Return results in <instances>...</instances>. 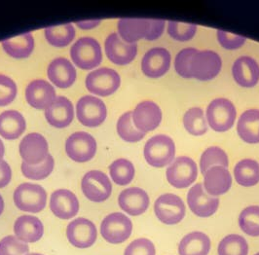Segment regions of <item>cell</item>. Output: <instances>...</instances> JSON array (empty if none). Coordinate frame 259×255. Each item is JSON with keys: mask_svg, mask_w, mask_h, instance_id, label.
<instances>
[{"mask_svg": "<svg viewBox=\"0 0 259 255\" xmlns=\"http://www.w3.org/2000/svg\"><path fill=\"white\" fill-rule=\"evenodd\" d=\"M219 255H247L248 244L240 235H228L219 244Z\"/></svg>", "mask_w": 259, "mask_h": 255, "instance_id": "74e56055", "label": "cell"}, {"mask_svg": "<svg viewBox=\"0 0 259 255\" xmlns=\"http://www.w3.org/2000/svg\"><path fill=\"white\" fill-rule=\"evenodd\" d=\"M124 255H156L155 245L148 239H138L126 247Z\"/></svg>", "mask_w": 259, "mask_h": 255, "instance_id": "bcb514c9", "label": "cell"}, {"mask_svg": "<svg viewBox=\"0 0 259 255\" xmlns=\"http://www.w3.org/2000/svg\"><path fill=\"white\" fill-rule=\"evenodd\" d=\"M66 237L69 243L73 246L77 248H88L97 241L98 230L93 221L79 217L67 225Z\"/></svg>", "mask_w": 259, "mask_h": 255, "instance_id": "4fadbf2b", "label": "cell"}, {"mask_svg": "<svg viewBox=\"0 0 259 255\" xmlns=\"http://www.w3.org/2000/svg\"><path fill=\"white\" fill-rule=\"evenodd\" d=\"M17 96V85L13 79L0 74V106H5L13 102Z\"/></svg>", "mask_w": 259, "mask_h": 255, "instance_id": "ee69618b", "label": "cell"}, {"mask_svg": "<svg viewBox=\"0 0 259 255\" xmlns=\"http://www.w3.org/2000/svg\"><path fill=\"white\" fill-rule=\"evenodd\" d=\"M12 179V171L7 162H0V189L6 187Z\"/></svg>", "mask_w": 259, "mask_h": 255, "instance_id": "c3c4849f", "label": "cell"}, {"mask_svg": "<svg viewBox=\"0 0 259 255\" xmlns=\"http://www.w3.org/2000/svg\"><path fill=\"white\" fill-rule=\"evenodd\" d=\"M171 57L163 47H155L146 52L142 60V71L145 76L157 79L164 76L170 67Z\"/></svg>", "mask_w": 259, "mask_h": 255, "instance_id": "2e32d148", "label": "cell"}, {"mask_svg": "<svg viewBox=\"0 0 259 255\" xmlns=\"http://www.w3.org/2000/svg\"><path fill=\"white\" fill-rule=\"evenodd\" d=\"M237 132L241 140L249 144L259 143V110L248 109L240 116Z\"/></svg>", "mask_w": 259, "mask_h": 255, "instance_id": "f1b7e54d", "label": "cell"}, {"mask_svg": "<svg viewBox=\"0 0 259 255\" xmlns=\"http://www.w3.org/2000/svg\"><path fill=\"white\" fill-rule=\"evenodd\" d=\"M19 149L24 162L29 165H38L49 155L48 142L37 133L26 135L21 141Z\"/></svg>", "mask_w": 259, "mask_h": 255, "instance_id": "e0dca14e", "label": "cell"}, {"mask_svg": "<svg viewBox=\"0 0 259 255\" xmlns=\"http://www.w3.org/2000/svg\"><path fill=\"white\" fill-rule=\"evenodd\" d=\"M118 204L122 210L132 217L144 214L150 204L147 193L139 187H131L120 193Z\"/></svg>", "mask_w": 259, "mask_h": 255, "instance_id": "44dd1931", "label": "cell"}, {"mask_svg": "<svg viewBox=\"0 0 259 255\" xmlns=\"http://www.w3.org/2000/svg\"><path fill=\"white\" fill-rule=\"evenodd\" d=\"M28 251V244L16 236H6L0 241V255H26Z\"/></svg>", "mask_w": 259, "mask_h": 255, "instance_id": "7bdbcfd3", "label": "cell"}, {"mask_svg": "<svg viewBox=\"0 0 259 255\" xmlns=\"http://www.w3.org/2000/svg\"><path fill=\"white\" fill-rule=\"evenodd\" d=\"M237 110L227 99H215L208 104L206 112L207 125L219 133L227 132L233 127Z\"/></svg>", "mask_w": 259, "mask_h": 255, "instance_id": "277c9868", "label": "cell"}, {"mask_svg": "<svg viewBox=\"0 0 259 255\" xmlns=\"http://www.w3.org/2000/svg\"><path fill=\"white\" fill-rule=\"evenodd\" d=\"M121 78L116 70L108 67L98 68L86 77V87L93 95L108 97L116 92Z\"/></svg>", "mask_w": 259, "mask_h": 255, "instance_id": "8992f818", "label": "cell"}, {"mask_svg": "<svg viewBox=\"0 0 259 255\" xmlns=\"http://www.w3.org/2000/svg\"><path fill=\"white\" fill-rule=\"evenodd\" d=\"M45 38L55 47L63 48L75 37V28L72 24H64L59 26H49L44 30Z\"/></svg>", "mask_w": 259, "mask_h": 255, "instance_id": "d6a6232c", "label": "cell"}, {"mask_svg": "<svg viewBox=\"0 0 259 255\" xmlns=\"http://www.w3.org/2000/svg\"><path fill=\"white\" fill-rule=\"evenodd\" d=\"M26 99L33 108L47 109L57 99L56 90L48 81L35 79L26 87Z\"/></svg>", "mask_w": 259, "mask_h": 255, "instance_id": "d6986e66", "label": "cell"}, {"mask_svg": "<svg viewBox=\"0 0 259 255\" xmlns=\"http://www.w3.org/2000/svg\"><path fill=\"white\" fill-rule=\"evenodd\" d=\"M198 53L196 48H185L179 52L175 59V69L180 76L191 79L190 64L195 55Z\"/></svg>", "mask_w": 259, "mask_h": 255, "instance_id": "b9f144b4", "label": "cell"}, {"mask_svg": "<svg viewBox=\"0 0 259 255\" xmlns=\"http://www.w3.org/2000/svg\"><path fill=\"white\" fill-rule=\"evenodd\" d=\"M210 250V240L202 232H192L183 237L179 245L180 255H207Z\"/></svg>", "mask_w": 259, "mask_h": 255, "instance_id": "4dcf8cb0", "label": "cell"}, {"mask_svg": "<svg viewBox=\"0 0 259 255\" xmlns=\"http://www.w3.org/2000/svg\"><path fill=\"white\" fill-rule=\"evenodd\" d=\"M133 232V223L129 217L121 212H113L104 218L101 224V235L112 244L126 242Z\"/></svg>", "mask_w": 259, "mask_h": 255, "instance_id": "5b68a950", "label": "cell"}, {"mask_svg": "<svg viewBox=\"0 0 259 255\" xmlns=\"http://www.w3.org/2000/svg\"><path fill=\"white\" fill-rule=\"evenodd\" d=\"M55 161L52 155H48L47 158L38 165H29L23 162L21 169L26 179L31 180H42L48 178L54 169Z\"/></svg>", "mask_w": 259, "mask_h": 255, "instance_id": "ab89813d", "label": "cell"}, {"mask_svg": "<svg viewBox=\"0 0 259 255\" xmlns=\"http://www.w3.org/2000/svg\"><path fill=\"white\" fill-rule=\"evenodd\" d=\"M183 126L192 136L200 137L207 132V118L200 107H192L188 109L183 116Z\"/></svg>", "mask_w": 259, "mask_h": 255, "instance_id": "836d02e7", "label": "cell"}, {"mask_svg": "<svg viewBox=\"0 0 259 255\" xmlns=\"http://www.w3.org/2000/svg\"><path fill=\"white\" fill-rule=\"evenodd\" d=\"M47 75L56 87L66 89L73 85L77 72L74 65L67 59L57 58L49 64Z\"/></svg>", "mask_w": 259, "mask_h": 255, "instance_id": "603a6c76", "label": "cell"}, {"mask_svg": "<svg viewBox=\"0 0 259 255\" xmlns=\"http://www.w3.org/2000/svg\"><path fill=\"white\" fill-rule=\"evenodd\" d=\"M65 151L71 160L77 163H85L95 157L97 142L90 134L77 132L66 140Z\"/></svg>", "mask_w": 259, "mask_h": 255, "instance_id": "7c38bea8", "label": "cell"}, {"mask_svg": "<svg viewBox=\"0 0 259 255\" xmlns=\"http://www.w3.org/2000/svg\"><path fill=\"white\" fill-rule=\"evenodd\" d=\"M166 176L172 187L178 189L187 188L198 178V167L191 158L179 157L168 166Z\"/></svg>", "mask_w": 259, "mask_h": 255, "instance_id": "ba28073f", "label": "cell"}, {"mask_svg": "<svg viewBox=\"0 0 259 255\" xmlns=\"http://www.w3.org/2000/svg\"><path fill=\"white\" fill-rule=\"evenodd\" d=\"M189 208L199 217H209L214 215L220 205V199L208 195L202 183H197L187 194Z\"/></svg>", "mask_w": 259, "mask_h": 255, "instance_id": "9a60e30c", "label": "cell"}, {"mask_svg": "<svg viewBox=\"0 0 259 255\" xmlns=\"http://www.w3.org/2000/svg\"><path fill=\"white\" fill-rule=\"evenodd\" d=\"M81 188L85 197L94 203H103L112 193L110 179L100 171H91L87 173L82 179Z\"/></svg>", "mask_w": 259, "mask_h": 255, "instance_id": "30bf717a", "label": "cell"}, {"mask_svg": "<svg viewBox=\"0 0 259 255\" xmlns=\"http://www.w3.org/2000/svg\"><path fill=\"white\" fill-rule=\"evenodd\" d=\"M133 122L136 128L144 134L154 131L162 121L161 108L150 101L140 102L132 112Z\"/></svg>", "mask_w": 259, "mask_h": 255, "instance_id": "ac0fdd59", "label": "cell"}, {"mask_svg": "<svg viewBox=\"0 0 259 255\" xmlns=\"http://www.w3.org/2000/svg\"><path fill=\"white\" fill-rule=\"evenodd\" d=\"M222 68L221 56L214 51H198L190 64L191 77L199 81H209L220 74Z\"/></svg>", "mask_w": 259, "mask_h": 255, "instance_id": "52a82bcc", "label": "cell"}, {"mask_svg": "<svg viewBox=\"0 0 259 255\" xmlns=\"http://www.w3.org/2000/svg\"><path fill=\"white\" fill-rule=\"evenodd\" d=\"M229 159L226 152L218 146H211L206 149L200 159V168L203 176L213 166L228 167Z\"/></svg>", "mask_w": 259, "mask_h": 255, "instance_id": "e575fe53", "label": "cell"}, {"mask_svg": "<svg viewBox=\"0 0 259 255\" xmlns=\"http://www.w3.org/2000/svg\"><path fill=\"white\" fill-rule=\"evenodd\" d=\"M240 228L250 237H259V205L246 207L239 217Z\"/></svg>", "mask_w": 259, "mask_h": 255, "instance_id": "f35d334b", "label": "cell"}, {"mask_svg": "<svg viewBox=\"0 0 259 255\" xmlns=\"http://www.w3.org/2000/svg\"><path fill=\"white\" fill-rule=\"evenodd\" d=\"M217 36L219 43L226 50L240 49L246 42V37L221 29L217 31Z\"/></svg>", "mask_w": 259, "mask_h": 255, "instance_id": "f6af8a7d", "label": "cell"}, {"mask_svg": "<svg viewBox=\"0 0 259 255\" xmlns=\"http://www.w3.org/2000/svg\"><path fill=\"white\" fill-rule=\"evenodd\" d=\"M255 255H259V252H258V253H256V254H255Z\"/></svg>", "mask_w": 259, "mask_h": 255, "instance_id": "db71d44e", "label": "cell"}, {"mask_svg": "<svg viewBox=\"0 0 259 255\" xmlns=\"http://www.w3.org/2000/svg\"><path fill=\"white\" fill-rule=\"evenodd\" d=\"M3 210H4V200L0 195V216L3 214Z\"/></svg>", "mask_w": 259, "mask_h": 255, "instance_id": "816d5d0a", "label": "cell"}, {"mask_svg": "<svg viewBox=\"0 0 259 255\" xmlns=\"http://www.w3.org/2000/svg\"><path fill=\"white\" fill-rule=\"evenodd\" d=\"M166 26V22L164 20H153L149 19V29L145 40L154 41L156 39L160 38L164 33Z\"/></svg>", "mask_w": 259, "mask_h": 255, "instance_id": "7dc6e473", "label": "cell"}, {"mask_svg": "<svg viewBox=\"0 0 259 255\" xmlns=\"http://www.w3.org/2000/svg\"><path fill=\"white\" fill-rule=\"evenodd\" d=\"M118 34L123 41L136 44L139 40L145 39L149 29V19H120L118 21Z\"/></svg>", "mask_w": 259, "mask_h": 255, "instance_id": "4316f807", "label": "cell"}, {"mask_svg": "<svg viewBox=\"0 0 259 255\" xmlns=\"http://www.w3.org/2000/svg\"><path fill=\"white\" fill-rule=\"evenodd\" d=\"M117 133L123 141L127 142H138L145 137V134L139 131L134 125L132 111L120 116L117 121Z\"/></svg>", "mask_w": 259, "mask_h": 255, "instance_id": "8d00e7d4", "label": "cell"}, {"mask_svg": "<svg viewBox=\"0 0 259 255\" xmlns=\"http://www.w3.org/2000/svg\"><path fill=\"white\" fill-rule=\"evenodd\" d=\"M143 154L148 165L154 167H164L174 162L176 144L168 136L158 135L145 143Z\"/></svg>", "mask_w": 259, "mask_h": 255, "instance_id": "6da1fadb", "label": "cell"}, {"mask_svg": "<svg viewBox=\"0 0 259 255\" xmlns=\"http://www.w3.org/2000/svg\"><path fill=\"white\" fill-rule=\"evenodd\" d=\"M204 189L212 197L221 196L230 190L232 177L223 166H213L204 175Z\"/></svg>", "mask_w": 259, "mask_h": 255, "instance_id": "d4e9b609", "label": "cell"}, {"mask_svg": "<svg viewBox=\"0 0 259 255\" xmlns=\"http://www.w3.org/2000/svg\"><path fill=\"white\" fill-rule=\"evenodd\" d=\"M3 50L15 59H26L34 49V38L30 32L4 39L1 43Z\"/></svg>", "mask_w": 259, "mask_h": 255, "instance_id": "f546056e", "label": "cell"}, {"mask_svg": "<svg viewBox=\"0 0 259 255\" xmlns=\"http://www.w3.org/2000/svg\"><path fill=\"white\" fill-rule=\"evenodd\" d=\"M4 152H5V147H4L3 142H2V141L0 140V162H1V161H2V159H3Z\"/></svg>", "mask_w": 259, "mask_h": 255, "instance_id": "f907efd6", "label": "cell"}, {"mask_svg": "<svg viewBox=\"0 0 259 255\" xmlns=\"http://www.w3.org/2000/svg\"><path fill=\"white\" fill-rule=\"evenodd\" d=\"M167 30L171 38L180 42H186L194 37L197 32V26L194 24L169 21Z\"/></svg>", "mask_w": 259, "mask_h": 255, "instance_id": "60d3db41", "label": "cell"}, {"mask_svg": "<svg viewBox=\"0 0 259 255\" xmlns=\"http://www.w3.org/2000/svg\"><path fill=\"white\" fill-rule=\"evenodd\" d=\"M45 117L53 127L66 128L74 118L73 105L65 97H57L55 102L45 110Z\"/></svg>", "mask_w": 259, "mask_h": 255, "instance_id": "cb8c5ba5", "label": "cell"}, {"mask_svg": "<svg viewBox=\"0 0 259 255\" xmlns=\"http://www.w3.org/2000/svg\"><path fill=\"white\" fill-rule=\"evenodd\" d=\"M26 120L17 110H6L0 114V136L12 141L20 138L26 131Z\"/></svg>", "mask_w": 259, "mask_h": 255, "instance_id": "83f0119b", "label": "cell"}, {"mask_svg": "<svg viewBox=\"0 0 259 255\" xmlns=\"http://www.w3.org/2000/svg\"><path fill=\"white\" fill-rule=\"evenodd\" d=\"M76 115L82 125L89 128L98 127L106 119L107 109L101 99L93 96H84L76 104Z\"/></svg>", "mask_w": 259, "mask_h": 255, "instance_id": "9c48e42d", "label": "cell"}, {"mask_svg": "<svg viewBox=\"0 0 259 255\" xmlns=\"http://www.w3.org/2000/svg\"><path fill=\"white\" fill-rule=\"evenodd\" d=\"M135 166L127 159H118L109 166L111 179L120 186H125L131 183L135 178Z\"/></svg>", "mask_w": 259, "mask_h": 255, "instance_id": "d590c367", "label": "cell"}, {"mask_svg": "<svg viewBox=\"0 0 259 255\" xmlns=\"http://www.w3.org/2000/svg\"><path fill=\"white\" fill-rule=\"evenodd\" d=\"M104 49L108 60L117 65L131 64L138 54L137 43H126L117 32H112L105 39Z\"/></svg>", "mask_w": 259, "mask_h": 255, "instance_id": "5bb4252c", "label": "cell"}, {"mask_svg": "<svg viewBox=\"0 0 259 255\" xmlns=\"http://www.w3.org/2000/svg\"><path fill=\"white\" fill-rule=\"evenodd\" d=\"M185 204L182 198L175 194L161 195L155 201L154 212L157 218L164 224L175 225L185 217Z\"/></svg>", "mask_w": 259, "mask_h": 255, "instance_id": "8fae6325", "label": "cell"}, {"mask_svg": "<svg viewBox=\"0 0 259 255\" xmlns=\"http://www.w3.org/2000/svg\"><path fill=\"white\" fill-rule=\"evenodd\" d=\"M15 205L22 211L29 214H38L47 204L46 190L38 184L23 183L14 192Z\"/></svg>", "mask_w": 259, "mask_h": 255, "instance_id": "7a4b0ae2", "label": "cell"}, {"mask_svg": "<svg viewBox=\"0 0 259 255\" xmlns=\"http://www.w3.org/2000/svg\"><path fill=\"white\" fill-rule=\"evenodd\" d=\"M50 208L55 217L68 220L77 215L79 201L73 192L67 189H59L51 195Z\"/></svg>", "mask_w": 259, "mask_h": 255, "instance_id": "ffe728a7", "label": "cell"}, {"mask_svg": "<svg viewBox=\"0 0 259 255\" xmlns=\"http://www.w3.org/2000/svg\"><path fill=\"white\" fill-rule=\"evenodd\" d=\"M26 255H43L41 254V253H35V252H33V253H27V254Z\"/></svg>", "mask_w": 259, "mask_h": 255, "instance_id": "f5cc1de1", "label": "cell"}, {"mask_svg": "<svg viewBox=\"0 0 259 255\" xmlns=\"http://www.w3.org/2000/svg\"><path fill=\"white\" fill-rule=\"evenodd\" d=\"M232 75L235 82L244 88H252L259 81V64L254 59L243 56L234 62Z\"/></svg>", "mask_w": 259, "mask_h": 255, "instance_id": "7402d4cb", "label": "cell"}, {"mask_svg": "<svg viewBox=\"0 0 259 255\" xmlns=\"http://www.w3.org/2000/svg\"><path fill=\"white\" fill-rule=\"evenodd\" d=\"M236 182L244 187H251L259 182V164L252 159H244L234 167Z\"/></svg>", "mask_w": 259, "mask_h": 255, "instance_id": "1f68e13d", "label": "cell"}, {"mask_svg": "<svg viewBox=\"0 0 259 255\" xmlns=\"http://www.w3.org/2000/svg\"><path fill=\"white\" fill-rule=\"evenodd\" d=\"M102 23L101 20H90V21H79L76 22L78 27L82 29H92L99 26Z\"/></svg>", "mask_w": 259, "mask_h": 255, "instance_id": "681fc988", "label": "cell"}, {"mask_svg": "<svg viewBox=\"0 0 259 255\" xmlns=\"http://www.w3.org/2000/svg\"><path fill=\"white\" fill-rule=\"evenodd\" d=\"M14 233L20 241L32 243L41 240L44 235V226L37 217L22 216L14 223Z\"/></svg>", "mask_w": 259, "mask_h": 255, "instance_id": "484cf974", "label": "cell"}, {"mask_svg": "<svg viewBox=\"0 0 259 255\" xmlns=\"http://www.w3.org/2000/svg\"><path fill=\"white\" fill-rule=\"evenodd\" d=\"M70 57L79 68L91 70L99 66L103 61L102 47L95 38L81 37L72 45Z\"/></svg>", "mask_w": 259, "mask_h": 255, "instance_id": "3957f363", "label": "cell"}]
</instances>
